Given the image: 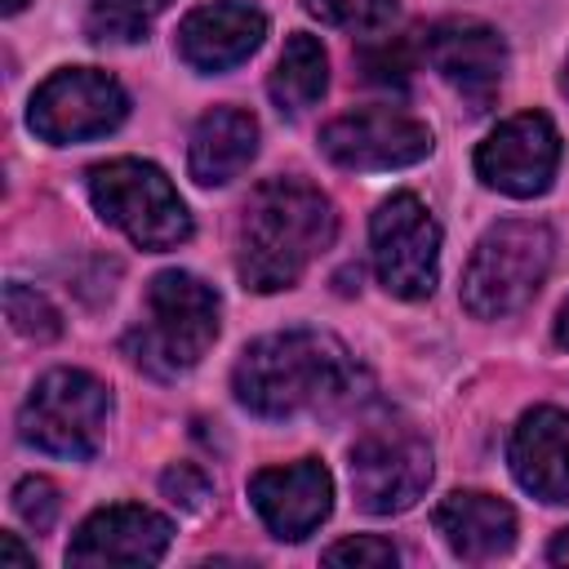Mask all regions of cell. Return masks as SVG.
I'll use <instances>...</instances> for the list:
<instances>
[{
  "instance_id": "obj_25",
  "label": "cell",
  "mask_w": 569,
  "mask_h": 569,
  "mask_svg": "<svg viewBox=\"0 0 569 569\" xmlns=\"http://www.w3.org/2000/svg\"><path fill=\"white\" fill-rule=\"evenodd\" d=\"M160 489H164L169 502H178V507H187V511H200L204 498H209V480H204V471H196V467H187V462L169 467V471L160 476Z\"/></svg>"
},
{
  "instance_id": "obj_11",
  "label": "cell",
  "mask_w": 569,
  "mask_h": 569,
  "mask_svg": "<svg viewBox=\"0 0 569 569\" xmlns=\"http://www.w3.org/2000/svg\"><path fill=\"white\" fill-rule=\"evenodd\" d=\"M320 151L342 169H405L431 151V129L391 107H365L320 129Z\"/></svg>"
},
{
  "instance_id": "obj_8",
  "label": "cell",
  "mask_w": 569,
  "mask_h": 569,
  "mask_svg": "<svg viewBox=\"0 0 569 569\" xmlns=\"http://www.w3.org/2000/svg\"><path fill=\"white\" fill-rule=\"evenodd\" d=\"M369 249L378 284L405 302H418L436 289L440 276V227L413 191L387 196L369 218Z\"/></svg>"
},
{
  "instance_id": "obj_14",
  "label": "cell",
  "mask_w": 569,
  "mask_h": 569,
  "mask_svg": "<svg viewBox=\"0 0 569 569\" xmlns=\"http://www.w3.org/2000/svg\"><path fill=\"white\" fill-rule=\"evenodd\" d=\"M173 525L138 502H116L93 511L71 547H67V565H156L169 551Z\"/></svg>"
},
{
  "instance_id": "obj_29",
  "label": "cell",
  "mask_w": 569,
  "mask_h": 569,
  "mask_svg": "<svg viewBox=\"0 0 569 569\" xmlns=\"http://www.w3.org/2000/svg\"><path fill=\"white\" fill-rule=\"evenodd\" d=\"M22 4H27V0H4V13H18Z\"/></svg>"
},
{
  "instance_id": "obj_6",
  "label": "cell",
  "mask_w": 569,
  "mask_h": 569,
  "mask_svg": "<svg viewBox=\"0 0 569 569\" xmlns=\"http://www.w3.org/2000/svg\"><path fill=\"white\" fill-rule=\"evenodd\" d=\"M107 418H111V396L93 373L49 369L31 387V396L18 413V436L27 445H36L40 453L84 462L98 453Z\"/></svg>"
},
{
  "instance_id": "obj_21",
  "label": "cell",
  "mask_w": 569,
  "mask_h": 569,
  "mask_svg": "<svg viewBox=\"0 0 569 569\" xmlns=\"http://www.w3.org/2000/svg\"><path fill=\"white\" fill-rule=\"evenodd\" d=\"M4 316H9V325H13L22 338H31V342H49V338L62 333L58 307H53L44 293H36L31 284H18V280L4 289Z\"/></svg>"
},
{
  "instance_id": "obj_12",
  "label": "cell",
  "mask_w": 569,
  "mask_h": 569,
  "mask_svg": "<svg viewBox=\"0 0 569 569\" xmlns=\"http://www.w3.org/2000/svg\"><path fill=\"white\" fill-rule=\"evenodd\" d=\"M427 62L458 98H467L471 111H489L507 71V44L489 22L445 18L427 31Z\"/></svg>"
},
{
  "instance_id": "obj_2",
  "label": "cell",
  "mask_w": 569,
  "mask_h": 569,
  "mask_svg": "<svg viewBox=\"0 0 569 569\" xmlns=\"http://www.w3.org/2000/svg\"><path fill=\"white\" fill-rule=\"evenodd\" d=\"M333 200L302 178H267L249 191L236 227V271L244 289L276 293L302 280V271L333 244Z\"/></svg>"
},
{
  "instance_id": "obj_22",
  "label": "cell",
  "mask_w": 569,
  "mask_h": 569,
  "mask_svg": "<svg viewBox=\"0 0 569 569\" xmlns=\"http://www.w3.org/2000/svg\"><path fill=\"white\" fill-rule=\"evenodd\" d=\"M302 9L329 27L347 31H378L396 18V0H302Z\"/></svg>"
},
{
  "instance_id": "obj_7",
  "label": "cell",
  "mask_w": 569,
  "mask_h": 569,
  "mask_svg": "<svg viewBox=\"0 0 569 569\" xmlns=\"http://www.w3.org/2000/svg\"><path fill=\"white\" fill-rule=\"evenodd\" d=\"M431 485V449L405 422H373L351 445V493L369 516L409 511Z\"/></svg>"
},
{
  "instance_id": "obj_17",
  "label": "cell",
  "mask_w": 569,
  "mask_h": 569,
  "mask_svg": "<svg viewBox=\"0 0 569 569\" xmlns=\"http://www.w3.org/2000/svg\"><path fill=\"white\" fill-rule=\"evenodd\" d=\"M436 529L449 542V551L458 560L485 565L511 551L516 542V511L493 498V493H476V489H458L436 507Z\"/></svg>"
},
{
  "instance_id": "obj_1",
  "label": "cell",
  "mask_w": 569,
  "mask_h": 569,
  "mask_svg": "<svg viewBox=\"0 0 569 569\" xmlns=\"http://www.w3.org/2000/svg\"><path fill=\"white\" fill-rule=\"evenodd\" d=\"M360 369L333 333L284 329L249 342L231 369L236 400L258 418H298L338 409L356 396Z\"/></svg>"
},
{
  "instance_id": "obj_13",
  "label": "cell",
  "mask_w": 569,
  "mask_h": 569,
  "mask_svg": "<svg viewBox=\"0 0 569 569\" xmlns=\"http://www.w3.org/2000/svg\"><path fill=\"white\" fill-rule=\"evenodd\" d=\"M249 502L276 538L298 542V538L316 533L320 520L329 516L333 476L316 458H302V462H289V467H267L249 480Z\"/></svg>"
},
{
  "instance_id": "obj_24",
  "label": "cell",
  "mask_w": 569,
  "mask_h": 569,
  "mask_svg": "<svg viewBox=\"0 0 569 569\" xmlns=\"http://www.w3.org/2000/svg\"><path fill=\"white\" fill-rule=\"evenodd\" d=\"M400 560V551L387 542V538H373V533H365V538H342V542H333L329 551H325V565H369V569H387V565H396Z\"/></svg>"
},
{
  "instance_id": "obj_15",
  "label": "cell",
  "mask_w": 569,
  "mask_h": 569,
  "mask_svg": "<svg viewBox=\"0 0 569 569\" xmlns=\"http://www.w3.org/2000/svg\"><path fill=\"white\" fill-rule=\"evenodd\" d=\"M267 36V13L249 0H213L182 18L178 53L196 71H231L240 67Z\"/></svg>"
},
{
  "instance_id": "obj_28",
  "label": "cell",
  "mask_w": 569,
  "mask_h": 569,
  "mask_svg": "<svg viewBox=\"0 0 569 569\" xmlns=\"http://www.w3.org/2000/svg\"><path fill=\"white\" fill-rule=\"evenodd\" d=\"M556 342L569 351V298H565V307H560V316H556Z\"/></svg>"
},
{
  "instance_id": "obj_26",
  "label": "cell",
  "mask_w": 569,
  "mask_h": 569,
  "mask_svg": "<svg viewBox=\"0 0 569 569\" xmlns=\"http://www.w3.org/2000/svg\"><path fill=\"white\" fill-rule=\"evenodd\" d=\"M9 565H22V569L36 565V556L18 542V533H0V569H9Z\"/></svg>"
},
{
  "instance_id": "obj_27",
  "label": "cell",
  "mask_w": 569,
  "mask_h": 569,
  "mask_svg": "<svg viewBox=\"0 0 569 569\" xmlns=\"http://www.w3.org/2000/svg\"><path fill=\"white\" fill-rule=\"evenodd\" d=\"M547 560H551V565H569V529H560V533L551 538V547H547Z\"/></svg>"
},
{
  "instance_id": "obj_3",
  "label": "cell",
  "mask_w": 569,
  "mask_h": 569,
  "mask_svg": "<svg viewBox=\"0 0 569 569\" xmlns=\"http://www.w3.org/2000/svg\"><path fill=\"white\" fill-rule=\"evenodd\" d=\"M218 338V293L191 271H160L147 284V320L124 333L138 369L173 378L191 369Z\"/></svg>"
},
{
  "instance_id": "obj_4",
  "label": "cell",
  "mask_w": 569,
  "mask_h": 569,
  "mask_svg": "<svg viewBox=\"0 0 569 569\" xmlns=\"http://www.w3.org/2000/svg\"><path fill=\"white\" fill-rule=\"evenodd\" d=\"M551 267V231L533 218H507L489 227L462 276V307L480 320L520 311Z\"/></svg>"
},
{
  "instance_id": "obj_10",
  "label": "cell",
  "mask_w": 569,
  "mask_h": 569,
  "mask_svg": "<svg viewBox=\"0 0 569 569\" xmlns=\"http://www.w3.org/2000/svg\"><path fill=\"white\" fill-rule=\"evenodd\" d=\"M560 164V133L542 111H520L502 120L480 147H476V173L516 200L542 196Z\"/></svg>"
},
{
  "instance_id": "obj_9",
  "label": "cell",
  "mask_w": 569,
  "mask_h": 569,
  "mask_svg": "<svg viewBox=\"0 0 569 569\" xmlns=\"http://www.w3.org/2000/svg\"><path fill=\"white\" fill-rule=\"evenodd\" d=\"M129 116V98L116 76L98 67H67L53 71L36 93L27 124L44 142H84L98 133H111Z\"/></svg>"
},
{
  "instance_id": "obj_20",
  "label": "cell",
  "mask_w": 569,
  "mask_h": 569,
  "mask_svg": "<svg viewBox=\"0 0 569 569\" xmlns=\"http://www.w3.org/2000/svg\"><path fill=\"white\" fill-rule=\"evenodd\" d=\"M169 9V0H89L84 31L98 44H133L151 31V22Z\"/></svg>"
},
{
  "instance_id": "obj_18",
  "label": "cell",
  "mask_w": 569,
  "mask_h": 569,
  "mask_svg": "<svg viewBox=\"0 0 569 569\" xmlns=\"http://www.w3.org/2000/svg\"><path fill=\"white\" fill-rule=\"evenodd\" d=\"M258 151V120L244 107H213L191 129V178L200 187L231 182Z\"/></svg>"
},
{
  "instance_id": "obj_19",
  "label": "cell",
  "mask_w": 569,
  "mask_h": 569,
  "mask_svg": "<svg viewBox=\"0 0 569 569\" xmlns=\"http://www.w3.org/2000/svg\"><path fill=\"white\" fill-rule=\"evenodd\" d=\"M267 89H271V98H276V107L284 116L311 111L329 89V53H325V44L316 36H307V31H293L284 40L280 58H276V71H271Z\"/></svg>"
},
{
  "instance_id": "obj_30",
  "label": "cell",
  "mask_w": 569,
  "mask_h": 569,
  "mask_svg": "<svg viewBox=\"0 0 569 569\" xmlns=\"http://www.w3.org/2000/svg\"><path fill=\"white\" fill-rule=\"evenodd\" d=\"M565 93H569V67H565Z\"/></svg>"
},
{
  "instance_id": "obj_23",
  "label": "cell",
  "mask_w": 569,
  "mask_h": 569,
  "mask_svg": "<svg viewBox=\"0 0 569 569\" xmlns=\"http://www.w3.org/2000/svg\"><path fill=\"white\" fill-rule=\"evenodd\" d=\"M58 507H62V498H58L53 480H44V476H27V480H18V489H13V511H18L36 533L53 529Z\"/></svg>"
},
{
  "instance_id": "obj_16",
  "label": "cell",
  "mask_w": 569,
  "mask_h": 569,
  "mask_svg": "<svg viewBox=\"0 0 569 569\" xmlns=\"http://www.w3.org/2000/svg\"><path fill=\"white\" fill-rule=\"evenodd\" d=\"M511 471L542 502H569V409L538 405L511 431Z\"/></svg>"
},
{
  "instance_id": "obj_5",
  "label": "cell",
  "mask_w": 569,
  "mask_h": 569,
  "mask_svg": "<svg viewBox=\"0 0 569 569\" xmlns=\"http://www.w3.org/2000/svg\"><path fill=\"white\" fill-rule=\"evenodd\" d=\"M93 209L138 249H173L191 236V213L173 182L147 160H107L89 169Z\"/></svg>"
}]
</instances>
